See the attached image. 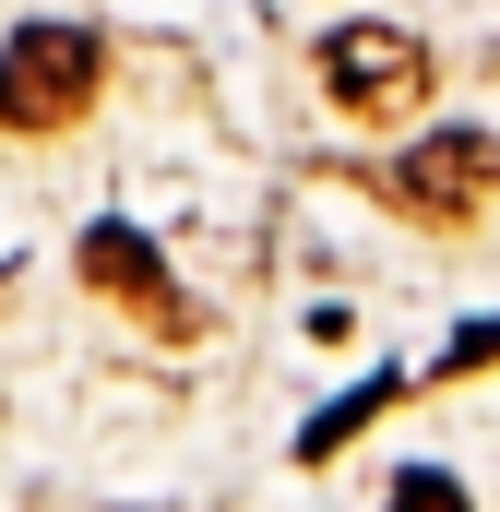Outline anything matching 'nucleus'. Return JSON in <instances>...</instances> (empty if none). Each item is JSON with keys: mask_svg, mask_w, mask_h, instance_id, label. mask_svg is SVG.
Wrapping results in <instances>:
<instances>
[{"mask_svg": "<svg viewBox=\"0 0 500 512\" xmlns=\"http://www.w3.org/2000/svg\"><path fill=\"white\" fill-rule=\"evenodd\" d=\"M96 36L84 24H24L12 48H0V131H60L96 108Z\"/></svg>", "mask_w": 500, "mask_h": 512, "instance_id": "1", "label": "nucleus"}, {"mask_svg": "<svg viewBox=\"0 0 500 512\" xmlns=\"http://www.w3.org/2000/svg\"><path fill=\"white\" fill-rule=\"evenodd\" d=\"M417 84H429V48H417L405 24H334V36H322V96H334L346 120H405Z\"/></svg>", "mask_w": 500, "mask_h": 512, "instance_id": "2", "label": "nucleus"}, {"mask_svg": "<svg viewBox=\"0 0 500 512\" xmlns=\"http://www.w3.org/2000/svg\"><path fill=\"white\" fill-rule=\"evenodd\" d=\"M381 191H393L405 215H465V203H489L500 191V131H429L417 155L381 167Z\"/></svg>", "mask_w": 500, "mask_h": 512, "instance_id": "3", "label": "nucleus"}, {"mask_svg": "<svg viewBox=\"0 0 500 512\" xmlns=\"http://www.w3.org/2000/svg\"><path fill=\"white\" fill-rule=\"evenodd\" d=\"M84 274H96L108 298H131V310H155V322H179V298H167V262L143 251L131 227H96V239H84Z\"/></svg>", "mask_w": 500, "mask_h": 512, "instance_id": "4", "label": "nucleus"}, {"mask_svg": "<svg viewBox=\"0 0 500 512\" xmlns=\"http://www.w3.org/2000/svg\"><path fill=\"white\" fill-rule=\"evenodd\" d=\"M393 512H465V489L441 465H417V477H393Z\"/></svg>", "mask_w": 500, "mask_h": 512, "instance_id": "5", "label": "nucleus"}]
</instances>
